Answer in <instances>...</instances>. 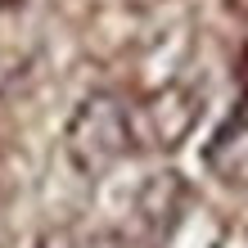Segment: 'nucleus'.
I'll return each instance as SVG.
<instances>
[{
  "label": "nucleus",
  "mask_w": 248,
  "mask_h": 248,
  "mask_svg": "<svg viewBox=\"0 0 248 248\" xmlns=\"http://www.w3.org/2000/svg\"><path fill=\"white\" fill-rule=\"evenodd\" d=\"M5 5H9V0H0V9H5Z\"/></svg>",
  "instance_id": "2"
},
{
  "label": "nucleus",
  "mask_w": 248,
  "mask_h": 248,
  "mask_svg": "<svg viewBox=\"0 0 248 248\" xmlns=\"http://www.w3.org/2000/svg\"><path fill=\"white\" fill-rule=\"evenodd\" d=\"M239 91H244V108H248V46L239 54Z\"/></svg>",
  "instance_id": "1"
}]
</instances>
